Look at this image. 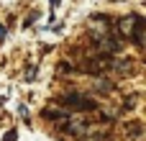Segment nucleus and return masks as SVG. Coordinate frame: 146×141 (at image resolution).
<instances>
[{"instance_id":"3","label":"nucleus","mask_w":146,"mask_h":141,"mask_svg":"<svg viewBox=\"0 0 146 141\" xmlns=\"http://www.w3.org/2000/svg\"><path fill=\"white\" fill-rule=\"evenodd\" d=\"M44 116H46V118H62L64 110H44Z\"/></svg>"},{"instance_id":"4","label":"nucleus","mask_w":146,"mask_h":141,"mask_svg":"<svg viewBox=\"0 0 146 141\" xmlns=\"http://www.w3.org/2000/svg\"><path fill=\"white\" fill-rule=\"evenodd\" d=\"M36 18H38V10H33V13H31V15H28V18H26V23H23V26H31V23H33V21H36Z\"/></svg>"},{"instance_id":"2","label":"nucleus","mask_w":146,"mask_h":141,"mask_svg":"<svg viewBox=\"0 0 146 141\" xmlns=\"http://www.w3.org/2000/svg\"><path fill=\"white\" fill-rule=\"evenodd\" d=\"M133 23H136V26H133V44H136V46H141V44H144V18H139V15H136V18H133Z\"/></svg>"},{"instance_id":"1","label":"nucleus","mask_w":146,"mask_h":141,"mask_svg":"<svg viewBox=\"0 0 146 141\" xmlns=\"http://www.w3.org/2000/svg\"><path fill=\"white\" fill-rule=\"evenodd\" d=\"M62 103H64V105H77V110H90V108H95V103H92L90 98H85V95H77V92H69V95H64V98H62Z\"/></svg>"},{"instance_id":"6","label":"nucleus","mask_w":146,"mask_h":141,"mask_svg":"<svg viewBox=\"0 0 146 141\" xmlns=\"http://www.w3.org/2000/svg\"><path fill=\"white\" fill-rule=\"evenodd\" d=\"M5 33H8V31H5V26H3V23H0V41H3V39H5Z\"/></svg>"},{"instance_id":"5","label":"nucleus","mask_w":146,"mask_h":141,"mask_svg":"<svg viewBox=\"0 0 146 141\" xmlns=\"http://www.w3.org/2000/svg\"><path fill=\"white\" fill-rule=\"evenodd\" d=\"M3 141H15V131H10V134H8V136H5Z\"/></svg>"}]
</instances>
